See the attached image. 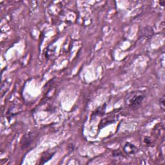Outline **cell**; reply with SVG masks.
Masks as SVG:
<instances>
[{
	"label": "cell",
	"instance_id": "3957f363",
	"mask_svg": "<svg viewBox=\"0 0 165 165\" xmlns=\"http://www.w3.org/2000/svg\"><path fill=\"white\" fill-rule=\"evenodd\" d=\"M160 105L162 108V109L164 110V97H162L161 99V100L160 101Z\"/></svg>",
	"mask_w": 165,
	"mask_h": 165
},
{
	"label": "cell",
	"instance_id": "6da1fadb",
	"mask_svg": "<svg viewBox=\"0 0 165 165\" xmlns=\"http://www.w3.org/2000/svg\"><path fill=\"white\" fill-rule=\"evenodd\" d=\"M144 97H145V95L143 94H139V92H133L130 95H129V97L127 98L126 101L129 107L133 108V109H137L141 103Z\"/></svg>",
	"mask_w": 165,
	"mask_h": 165
},
{
	"label": "cell",
	"instance_id": "7a4b0ae2",
	"mask_svg": "<svg viewBox=\"0 0 165 165\" xmlns=\"http://www.w3.org/2000/svg\"><path fill=\"white\" fill-rule=\"evenodd\" d=\"M124 150L125 152L128 154H134L135 152L137 151L136 147L132 145L130 143H127L124 147Z\"/></svg>",
	"mask_w": 165,
	"mask_h": 165
}]
</instances>
